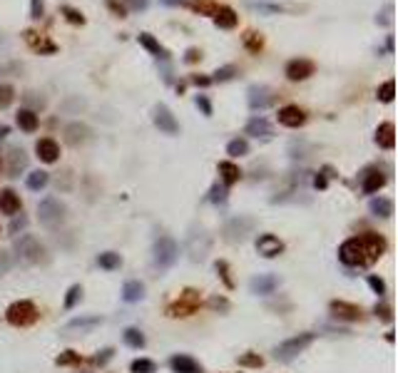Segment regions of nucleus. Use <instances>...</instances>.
I'll list each match as a JSON object with an SVG mask.
<instances>
[{"label": "nucleus", "mask_w": 398, "mask_h": 373, "mask_svg": "<svg viewBox=\"0 0 398 373\" xmlns=\"http://www.w3.org/2000/svg\"><path fill=\"white\" fill-rule=\"evenodd\" d=\"M386 251V239L376 231H366L358 237H351L338 246V261L346 266H371L381 259Z\"/></svg>", "instance_id": "nucleus-1"}, {"label": "nucleus", "mask_w": 398, "mask_h": 373, "mask_svg": "<svg viewBox=\"0 0 398 373\" xmlns=\"http://www.w3.org/2000/svg\"><path fill=\"white\" fill-rule=\"evenodd\" d=\"M152 257H155V269L164 271V269H169V266L177 261L179 246H177V242L172 237L159 234L157 239H155V246H152Z\"/></svg>", "instance_id": "nucleus-2"}, {"label": "nucleus", "mask_w": 398, "mask_h": 373, "mask_svg": "<svg viewBox=\"0 0 398 373\" xmlns=\"http://www.w3.org/2000/svg\"><path fill=\"white\" fill-rule=\"evenodd\" d=\"M199 306H202V293L197 291V289H184V291L179 293L175 301L167 306V316H172V319H184V316L197 313Z\"/></svg>", "instance_id": "nucleus-3"}, {"label": "nucleus", "mask_w": 398, "mask_h": 373, "mask_svg": "<svg viewBox=\"0 0 398 373\" xmlns=\"http://www.w3.org/2000/svg\"><path fill=\"white\" fill-rule=\"evenodd\" d=\"M65 214H67L65 204L60 199H55V197H45L37 204V219H40V224L45 229H58L65 222Z\"/></svg>", "instance_id": "nucleus-4"}, {"label": "nucleus", "mask_w": 398, "mask_h": 373, "mask_svg": "<svg viewBox=\"0 0 398 373\" xmlns=\"http://www.w3.org/2000/svg\"><path fill=\"white\" fill-rule=\"evenodd\" d=\"M13 249H15L17 259L25 261V264H40L45 259V246L37 242L32 234H23L20 239H15Z\"/></svg>", "instance_id": "nucleus-5"}, {"label": "nucleus", "mask_w": 398, "mask_h": 373, "mask_svg": "<svg viewBox=\"0 0 398 373\" xmlns=\"http://www.w3.org/2000/svg\"><path fill=\"white\" fill-rule=\"evenodd\" d=\"M37 316H40V311H37V306L32 301H15V304H10L8 311H5L8 324L17 326V328H25V326L35 324Z\"/></svg>", "instance_id": "nucleus-6"}, {"label": "nucleus", "mask_w": 398, "mask_h": 373, "mask_svg": "<svg viewBox=\"0 0 398 373\" xmlns=\"http://www.w3.org/2000/svg\"><path fill=\"white\" fill-rule=\"evenodd\" d=\"M314 333H299V336H291L287 339L284 343H279L276 348H274V356L276 361H291V358H296L299 354H304L311 343H314Z\"/></svg>", "instance_id": "nucleus-7"}, {"label": "nucleus", "mask_w": 398, "mask_h": 373, "mask_svg": "<svg viewBox=\"0 0 398 373\" xmlns=\"http://www.w3.org/2000/svg\"><path fill=\"white\" fill-rule=\"evenodd\" d=\"M254 219L252 217H234L232 222H226V227H224V237L229 239V242H241V239H247V234H252L254 231Z\"/></svg>", "instance_id": "nucleus-8"}, {"label": "nucleus", "mask_w": 398, "mask_h": 373, "mask_svg": "<svg viewBox=\"0 0 398 373\" xmlns=\"http://www.w3.org/2000/svg\"><path fill=\"white\" fill-rule=\"evenodd\" d=\"M187 249H189L192 261H202L209 254V249H212L209 234H204V231H192L189 237H187Z\"/></svg>", "instance_id": "nucleus-9"}, {"label": "nucleus", "mask_w": 398, "mask_h": 373, "mask_svg": "<svg viewBox=\"0 0 398 373\" xmlns=\"http://www.w3.org/2000/svg\"><path fill=\"white\" fill-rule=\"evenodd\" d=\"M309 75H314V63L306 60V57H294L287 63V77L291 82H301Z\"/></svg>", "instance_id": "nucleus-10"}, {"label": "nucleus", "mask_w": 398, "mask_h": 373, "mask_svg": "<svg viewBox=\"0 0 398 373\" xmlns=\"http://www.w3.org/2000/svg\"><path fill=\"white\" fill-rule=\"evenodd\" d=\"M256 251H259L264 259H274V257H279V254L284 251V242H281L279 237H274V234H261V237L256 239Z\"/></svg>", "instance_id": "nucleus-11"}, {"label": "nucleus", "mask_w": 398, "mask_h": 373, "mask_svg": "<svg viewBox=\"0 0 398 373\" xmlns=\"http://www.w3.org/2000/svg\"><path fill=\"white\" fill-rule=\"evenodd\" d=\"M155 125H157L159 132H164V134H177V132H179V125H177L175 114H172V110H169L167 105H157V107H155Z\"/></svg>", "instance_id": "nucleus-12"}, {"label": "nucleus", "mask_w": 398, "mask_h": 373, "mask_svg": "<svg viewBox=\"0 0 398 373\" xmlns=\"http://www.w3.org/2000/svg\"><path fill=\"white\" fill-rule=\"evenodd\" d=\"M276 117H279V125H284V127H291V130L301 127L304 122H306V112H304L299 105H287V107H281Z\"/></svg>", "instance_id": "nucleus-13"}, {"label": "nucleus", "mask_w": 398, "mask_h": 373, "mask_svg": "<svg viewBox=\"0 0 398 373\" xmlns=\"http://www.w3.org/2000/svg\"><path fill=\"white\" fill-rule=\"evenodd\" d=\"M279 276L274 274H259L252 279V284H249V289H252V293H256V296H269V293H274L276 289H279Z\"/></svg>", "instance_id": "nucleus-14"}, {"label": "nucleus", "mask_w": 398, "mask_h": 373, "mask_svg": "<svg viewBox=\"0 0 398 373\" xmlns=\"http://www.w3.org/2000/svg\"><path fill=\"white\" fill-rule=\"evenodd\" d=\"M331 313L336 319H344V321H361L364 319V311L361 306L356 304H349V301H331Z\"/></svg>", "instance_id": "nucleus-15"}, {"label": "nucleus", "mask_w": 398, "mask_h": 373, "mask_svg": "<svg viewBox=\"0 0 398 373\" xmlns=\"http://www.w3.org/2000/svg\"><path fill=\"white\" fill-rule=\"evenodd\" d=\"M35 152H37L40 162L52 164V162H58V157H60V145H58L52 137H43V140H37Z\"/></svg>", "instance_id": "nucleus-16"}, {"label": "nucleus", "mask_w": 398, "mask_h": 373, "mask_svg": "<svg viewBox=\"0 0 398 373\" xmlns=\"http://www.w3.org/2000/svg\"><path fill=\"white\" fill-rule=\"evenodd\" d=\"M247 95H249V107L252 110H267L271 105V100H274L271 97V90L267 85H252Z\"/></svg>", "instance_id": "nucleus-17"}, {"label": "nucleus", "mask_w": 398, "mask_h": 373, "mask_svg": "<svg viewBox=\"0 0 398 373\" xmlns=\"http://www.w3.org/2000/svg\"><path fill=\"white\" fill-rule=\"evenodd\" d=\"M23 209L20 204V197L13 189H0V211L5 217H17V211Z\"/></svg>", "instance_id": "nucleus-18"}, {"label": "nucleus", "mask_w": 398, "mask_h": 373, "mask_svg": "<svg viewBox=\"0 0 398 373\" xmlns=\"http://www.w3.org/2000/svg\"><path fill=\"white\" fill-rule=\"evenodd\" d=\"M65 140H67V145H72V147L82 145V142L90 140V127L82 125V122H72V125L65 127Z\"/></svg>", "instance_id": "nucleus-19"}, {"label": "nucleus", "mask_w": 398, "mask_h": 373, "mask_svg": "<svg viewBox=\"0 0 398 373\" xmlns=\"http://www.w3.org/2000/svg\"><path fill=\"white\" fill-rule=\"evenodd\" d=\"M212 17H214V25L222 28V30H232V28H237V23H239V15L229 8V5H219L217 13Z\"/></svg>", "instance_id": "nucleus-20"}, {"label": "nucleus", "mask_w": 398, "mask_h": 373, "mask_svg": "<svg viewBox=\"0 0 398 373\" xmlns=\"http://www.w3.org/2000/svg\"><path fill=\"white\" fill-rule=\"evenodd\" d=\"M376 145L383 147V149H393L396 147V127H393V122L378 125V130H376Z\"/></svg>", "instance_id": "nucleus-21"}, {"label": "nucleus", "mask_w": 398, "mask_h": 373, "mask_svg": "<svg viewBox=\"0 0 398 373\" xmlns=\"http://www.w3.org/2000/svg\"><path fill=\"white\" fill-rule=\"evenodd\" d=\"M169 366L175 373H199V363L194 361L192 356H184V354H177V356L169 358Z\"/></svg>", "instance_id": "nucleus-22"}, {"label": "nucleus", "mask_w": 398, "mask_h": 373, "mask_svg": "<svg viewBox=\"0 0 398 373\" xmlns=\"http://www.w3.org/2000/svg\"><path fill=\"white\" fill-rule=\"evenodd\" d=\"M383 184H386V177H383L378 169H368L366 174H364V182H361V189H364V194H373V192H378Z\"/></svg>", "instance_id": "nucleus-23"}, {"label": "nucleus", "mask_w": 398, "mask_h": 373, "mask_svg": "<svg viewBox=\"0 0 398 373\" xmlns=\"http://www.w3.org/2000/svg\"><path fill=\"white\" fill-rule=\"evenodd\" d=\"M100 316H80V319H72L70 324H65V333H70V331H80V333H85V331H90V328H95L100 326Z\"/></svg>", "instance_id": "nucleus-24"}, {"label": "nucleus", "mask_w": 398, "mask_h": 373, "mask_svg": "<svg viewBox=\"0 0 398 373\" xmlns=\"http://www.w3.org/2000/svg\"><path fill=\"white\" fill-rule=\"evenodd\" d=\"M144 299V284L142 281H127L125 286H122V301H127V304H137V301H142Z\"/></svg>", "instance_id": "nucleus-25"}, {"label": "nucleus", "mask_w": 398, "mask_h": 373, "mask_svg": "<svg viewBox=\"0 0 398 373\" xmlns=\"http://www.w3.org/2000/svg\"><path fill=\"white\" fill-rule=\"evenodd\" d=\"M219 177H222L224 187H232V184H237L239 177H241V169H239L234 162H219Z\"/></svg>", "instance_id": "nucleus-26"}, {"label": "nucleus", "mask_w": 398, "mask_h": 373, "mask_svg": "<svg viewBox=\"0 0 398 373\" xmlns=\"http://www.w3.org/2000/svg\"><path fill=\"white\" fill-rule=\"evenodd\" d=\"M137 40H140V45H142L147 52H152L155 57H162V60H167V50L159 45V40H155L149 33H140L137 35Z\"/></svg>", "instance_id": "nucleus-27"}, {"label": "nucleus", "mask_w": 398, "mask_h": 373, "mask_svg": "<svg viewBox=\"0 0 398 373\" xmlns=\"http://www.w3.org/2000/svg\"><path fill=\"white\" fill-rule=\"evenodd\" d=\"M247 134H252V137H269L271 134L269 120H264V117H252V120L247 122Z\"/></svg>", "instance_id": "nucleus-28"}, {"label": "nucleus", "mask_w": 398, "mask_h": 373, "mask_svg": "<svg viewBox=\"0 0 398 373\" xmlns=\"http://www.w3.org/2000/svg\"><path fill=\"white\" fill-rule=\"evenodd\" d=\"M368 209H371L373 217H383V219H388V217L393 214V202L386 199V197H376V199H371Z\"/></svg>", "instance_id": "nucleus-29"}, {"label": "nucleus", "mask_w": 398, "mask_h": 373, "mask_svg": "<svg viewBox=\"0 0 398 373\" xmlns=\"http://www.w3.org/2000/svg\"><path fill=\"white\" fill-rule=\"evenodd\" d=\"M15 122H17V127H20L23 132H35L37 130V114L32 112V110H17Z\"/></svg>", "instance_id": "nucleus-30"}, {"label": "nucleus", "mask_w": 398, "mask_h": 373, "mask_svg": "<svg viewBox=\"0 0 398 373\" xmlns=\"http://www.w3.org/2000/svg\"><path fill=\"white\" fill-rule=\"evenodd\" d=\"M25 164H28V157H25V152L23 149H10V167H8V172H10V177H17L23 169H25Z\"/></svg>", "instance_id": "nucleus-31"}, {"label": "nucleus", "mask_w": 398, "mask_h": 373, "mask_svg": "<svg viewBox=\"0 0 398 373\" xmlns=\"http://www.w3.org/2000/svg\"><path fill=\"white\" fill-rule=\"evenodd\" d=\"M97 264H100V269H105V271H115V269L122 266V257L115 254V251H105V254L97 257Z\"/></svg>", "instance_id": "nucleus-32"}, {"label": "nucleus", "mask_w": 398, "mask_h": 373, "mask_svg": "<svg viewBox=\"0 0 398 373\" xmlns=\"http://www.w3.org/2000/svg\"><path fill=\"white\" fill-rule=\"evenodd\" d=\"M50 182V174L48 172H43V169H35V172H30L28 174V189H32V192H40V189H45Z\"/></svg>", "instance_id": "nucleus-33"}, {"label": "nucleus", "mask_w": 398, "mask_h": 373, "mask_svg": "<svg viewBox=\"0 0 398 373\" xmlns=\"http://www.w3.org/2000/svg\"><path fill=\"white\" fill-rule=\"evenodd\" d=\"M25 40H28V43H30V48L37 50V52H55V45H52V43H48L45 37H40V35L32 33V30L25 33Z\"/></svg>", "instance_id": "nucleus-34"}, {"label": "nucleus", "mask_w": 398, "mask_h": 373, "mask_svg": "<svg viewBox=\"0 0 398 373\" xmlns=\"http://www.w3.org/2000/svg\"><path fill=\"white\" fill-rule=\"evenodd\" d=\"M226 154H229V157H244V154H249V142H247L244 137L232 140V142L226 145Z\"/></svg>", "instance_id": "nucleus-35"}, {"label": "nucleus", "mask_w": 398, "mask_h": 373, "mask_svg": "<svg viewBox=\"0 0 398 373\" xmlns=\"http://www.w3.org/2000/svg\"><path fill=\"white\" fill-rule=\"evenodd\" d=\"M122 339H125V343H127L129 348H142L144 346V336L140 328H127L125 333H122Z\"/></svg>", "instance_id": "nucleus-36"}, {"label": "nucleus", "mask_w": 398, "mask_h": 373, "mask_svg": "<svg viewBox=\"0 0 398 373\" xmlns=\"http://www.w3.org/2000/svg\"><path fill=\"white\" fill-rule=\"evenodd\" d=\"M129 371L132 373H157V366L149 358H135L132 366H129Z\"/></svg>", "instance_id": "nucleus-37"}, {"label": "nucleus", "mask_w": 398, "mask_h": 373, "mask_svg": "<svg viewBox=\"0 0 398 373\" xmlns=\"http://www.w3.org/2000/svg\"><path fill=\"white\" fill-rule=\"evenodd\" d=\"M244 45H247V50H249V52L259 55V50L264 48V40H261V35H259V33L249 30V33L244 35Z\"/></svg>", "instance_id": "nucleus-38"}, {"label": "nucleus", "mask_w": 398, "mask_h": 373, "mask_svg": "<svg viewBox=\"0 0 398 373\" xmlns=\"http://www.w3.org/2000/svg\"><path fill=\"white\" fill-rule=\"evenodd\" d=\"M217 3L214 0H194L192 3V10H197V13H202V15H214L217 13Z\"/></svg>", "instance_id": "nucleus-39"}, {"label": "nucleus", "mask_w": 398, "mask_h": 373, "mask_svg": "<svg viewBox=\"0 0 398 373\" xmlns=\"http://www.w3.org/2000/svg\"><path fill=\"white\" fill-rule=\"evenodd\" d=\"M239 366H244V368H261L264 358L259 354H244V356H239Z\"/></svg>", "instance_id": "nucleus-40"}, {"label": "nucleus", "mask_w": 398, "mask_h": 373, "mask_svg": "<svg viewBox=\"0 0 398 373\" xmlns=\"http://www.w3.org/2000/svg\"><path fill=\"white\" fill-rule=\"evenodd\" d=\"M80 299H82V286H80V284L70 286V289H67V296H65V308H75Z\"/></svg>", "instance_id": "nucleus-41"}, {"label": "nucleus", "mask_w": 398, "mask_h": 373, "mask_svg": "<svg viewBox=\"0 0 398 373\" xmlns=\"http://www.w3.org/2000/svg\"><path fill=\"white\" fill-rule=\"evenodd\" d=\"M13 97H15V90H13L10 85H0V110L10 107Z\"/></svg>", "instance_id": "nucleus-42"}, {"label": "nucleus", "mask_w": 398, "mask_h": 373, "mask_svg": "<svg viewBox=\"0 0 398 373\" xmlns=\"http://www.w3.org/2000/svg\"><path fill=\"white\" fill-rule=\"evenodd\" d=\"M376 23H378V25H386V28L393 23V5H391V3L383 5V10L376 15Z\"/></svg>", "instance_id": "nucleus-43"}, {"label": "nucleus", "mask_w": 398, "mask_h": 373, "mask_svg": "<svg viewBox=\"0 0 398 373\" xmlns=\"http://www.w3.org/2000/svg\"><path fill=\"white\" fill-rule=\"evenodd\" d=\"M63 15H65V20H67V23H72V25H82V23H85L82 13L75 10V8H70V5H65V8H63Z\"/></svg>", "instance_id": "nucleus-44"}, {"label": "nucleus", "mask_w": 398, "mask_h": 373, "mask_svg": "<svg viewBox=\"0 0 398 373\" xmlns=\"http://www.w3.org/2000/svg\"><path fill=\"white\" fill-rule=\"evenodd\" d=\"M393 90H396L393 80H386L381 87H378V100H381V102H391V100H393Z\"/></svg>", "instance_id": "nucleus-45"}, {"label": "nucleus", "mask_w": 398, "mask_h": 373, "mask_svg": "<svg viewBox=\"0 0 398 373\" xmlns=\"http://www.w3.org/2000/svg\"><path fill=\"white\" fill-rule=\"evenodd\" d=\"M366 281H368V286L373 289V293H378V296H383V293H386V281H383L381 276L368 274V276H366Z\"/></svg>", "instance_id": "nucleus-46"}, {"label": "nucleus", "mask_w": 398, "mask_h": 373, "mask_svg": "<svg viewBox=\"0 0 398 373\" xmlns=\"http://www.w3.org/2000/svg\"><path fill=\"white\" fill-rule=\"evenodd\" d=\"M249 8H254V10H261V13H281V5H274V3H264V0H259V3H249Z\"/></svg>", "instance_id": "nucleus-47"}, {"label": "nucleus", "mask_w": 398, "mask_h": 373, "mask_svg": "<svg viewBox=\"0 0 398 373\" xmlns=\"http://www.w3.org/2000/svg\"><path fill=\"white\" fill-rule=\"evenodd\" d=\"M239 70H237V65H224V67H219L217 72H214V80H219V82H224V80H232L234 75H237Z\"/></svg>", "instance_id": "nucleus-48"}, {"label": "nucleus", "mask_w": 398, "mask_h": 373, "mask_svg": "<svg viewBox=\"0 0 398 373\" xmlns=\"http://www.w3.org/2000/svg\"><path fill=\"white\" fill-rule=\"evenodd\" d=\"M82 358H80V354H75V351H65V354H60L58 356V366H72V363H80Z\"/></svg>", "instance_id": "nucleus-49"}, {"label": "nucleus", "mask_w": 398, "mask_h": 373, "mask_svg": "<svg viewBox=\"0 0 398 373\" xmlns=\"http://www.w3.org/2000/svg\"><path fill=\"white\" fill-rule=\"evenodd\" d=\"M217 271H219V276L224 279V284H226L229 289H234V281L229 279V266H226V261H217Z\"/></svg>", "instance_id": "nucleus-50"}, {"label": "nucleus", "mask_w": 398, "mask_h": 373, "mask_svg": "<svg viewBox=\"0 0 398 373\" xmlns=\"http://www.w3.org/2000/svg\"><path fill=\"white\" fill-rule=\"evenodd\" d=\"M197 107L207 114V117H212V102L207 100V95H197Z\"/></svg>", "instance_id": "nucleus-51"}, {"label": "nucleus", "mask_w": 398, "mask_h": 373, "mask_svg": "<svg viewBox=\"0 0 398 373\" xmlns=\"http://www.w3.org/2000/svg\"><path fill=\"white\" fill-rule=\"evenodd\" d=\"M107 8H110L117 17H125V13H127V8H125V5H120L117 0H107Z\"/></svg>", "instance_id": "nucleus-52"}, {"label": "nucleus", "mask_w": 398, "mask_h": 373, "mask_svg": "<svg viewBox=\"0 0 398 373\" xmlns=\"http://www.w3.org/2000/svg\"><path fill=\"white\" fill-rule=\"evenodd\" d=\"M125 5H127L129 10H135V13H140V10H144V8L149 5V0H125Z\"/></svg>", "instance_id": "nucleus-53"}, {"label": "nucleus", "mask_w": 398, "mask_h": 373, "mask_svg": "<svg viewBox=\"0 0 398 373\" xmlns=\"http://www.w3.org/2000/svg\"><path fill=\"white\" fill-rule=\"evenodd\" d=\"M224 199H226L224 187H212V192H209V202H224Z\"/></svg>", "instance_id": "nucleus-54"}, {"label": "nucleus", "mask_w": 398, "mask_h": 373, "mask_svg": "<svg viewBox=\"0 0 398 373\" xmlns=\"http://www.w3.org/2000/svg\"><path fill=\"white\" fill-rule=\"evenodd\" d=\"M30 17H43V0H32V5H30Z\"/></svg>", "instance_id": "nucleus-55"}, {"label": "nucleus", "mask_w": 398, "mask_h": 373, "mask_svg": "<svg viewBox=\"0 0 398 373\" xmlns=\"http://www.w3.org/2000/svg\"><path fill=\"white\" fill-rule=\"evenodd\" d=\"M110 358H112V348H105V351H100V356H95V363L105 366V363H107Z\"/></svg>", "instance_id": "nucleus-56"}, {"label": "nucleus", "mask_w": 398, "mask_h": 373, "mask_svg": "<svg viewBox=\"0 0 398 373\" xmlns=\"http://www.w3.org/2000/svg\"><path fill=\"white\" fill-rule=\"evenodd\" d=\"M199 57H202V52H199L197 48H189V50H187V55H184V60H187V63H197Z\"/></svg>", "instance_id": "nucleus-57"}, {"label": "nucleus", "mask_w": 398, "mask_h": 373, "mask_svg": "<svg viewBox=\"0 0 398 373\" xmlns=\"http://www.w3.org/2000/svg\"><path fill=\"white\" fill-rule=\"evenodd\" d=\"M376 313H381L383 321H391V308L388 306H376Z\"/></svg>", "instance_id": "nucleus-58"}, {"label": "nucleus", "mask_w": 398, "mask_h": 373, "mask_svg": "<svg viewBox=\"0 0 398 373\" xmlns=\"http://www.w3.org/2000/svg\"><path fill=\"white\" fill-rule=\"evenodd\" d=\"M192 82H194V85H199V87H209V85H212V80H209V77H199V75H194V77H192Z\"/></svg>", "instance_id": "nucleus-59"}, {"label": "nucleus", "mask_w": 398, "mask_h": 373, "mask_svg": "<svg viewBox=\"0 0 398 373\" xmlns=\"http://www.w3.org/2000/svg\"><path fill=\"white\" fill-rule=\"evenodd\" d=\"M162 5H167V8H175V5H182L184 0H159Z\"/></svg>", "instance_id": "nucleus-60"}, {"label": "nucleus", "mask_w": 398, "mask_h": 373, "mask_svg": "<svg viewBox=\"0 0 398 373\" xmlns=\"http://www.w3.org/2000/svg\"><path fill=\"white\" fill-rule=\"evenodd\" d=\"M5 134H8V127H0V140H3Z\"/></svg>", "instance_id": "nucleus-61"}, {"label": "nucleus", "mask_w": 398, "mask_h": 373, "mask_svg": "<svg viewBox=\"0 0 398 373\" xmlns=\"http://www.w3.org/2000/svg\"><path fill=\"white\" fill-rule=\"evenodd\" d=\"M0 75H3V67H0Z\"/></svg>", "instance_id": "nucleus-62"}]
</instances>
